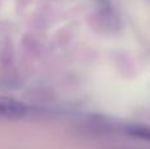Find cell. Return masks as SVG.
<instances>
[{"label": "cell", "mask_w": 150, "mask_h": 149, "mask_svg": "<svg viewBox=\"0 0 150 149\" xmlns=\"http://www.w3.org/2000/svg\"><path fill=\"white\" fill-rule=\"evenodd\" d=\"M29 107L13 98L0 96V121H12L28 115Z\"/></svg>", "instance_id": "cell-1"}, {"label": "cell", "mask_w": 150, "mask_h": 149, "mask_svg": "<svg viewBox=\"0 0 150 149\" xmlns=\"http://www.w3.org/2000/svg\"><path fill=\"white\" fill-rule=\"evenodd\" d=\"M128 133L134 137H138V139H144L150 141V127H145V126L129 127L128 128Z\"/></svg>", "instance_id": "cell-2"}]
</instances>
